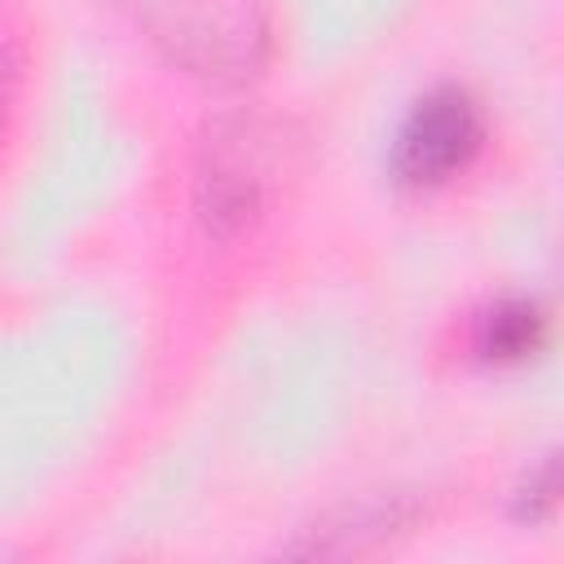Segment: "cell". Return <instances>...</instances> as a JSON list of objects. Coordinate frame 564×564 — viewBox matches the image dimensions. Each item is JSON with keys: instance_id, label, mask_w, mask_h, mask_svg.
Masks as SVG:
<instances>
[{"instance_id": "3957f363", "label": "cell", "mask_w": 564, "mask_h": 564, "mask_svg": "<svg viewBox=\"0 0 564 564\" xmlns=\"http://www.w3.org/2000/svg\"><path fill=\"white\" fill-rule=\"evenodd\" d=\"M485 145V115L476 97L458 84H441L423 93L405 123L397 128L388 167L410 189H432L458 176Z\"/></svg>"}, {"instance_id": "7a4b0ae2", "label": "cell", "mask_w": 564, "mask_h": 564, "mask_svg": "<svg viewBox=\"0 0 564 564\" xmlns=\"http://www.w3.org/2000/svg\"><path fill=\"white\" fill-rule=\"evenodd\" d=\"M256 119H216L198 150L194 203L212 238L247 234L269 194V145Z\"/></svg>"}, {"instance_id": "5b68a950", "label": "cell", "mask_w": 564, "mask_h": 564, "mask_svg": "<svg viewBox=\"0 0 564 564\" xmlns=\"http://www.w3.org/2000/svg\"><path fill=\"white\" fill-rule=\"evenodd\" d=\"M551 507H555V458H546L542 471H538V480L524 485V494H520V516H524V520H546Z\"/></svg>"}, {"instance_id": "277c9868", "label": "cell", "mask_w": 564, "mask_h": 564, "mask_svg": "<svg viewBox=\"0 0 564 564\" xmlns=\"http://www.w3.org/2000/svg\"><path fill=\"white\" fill-rule=\"evenodd\" d=\"M542 344H546V308L533 295H507L476 317L471 348L489 366L529 361L533 352H542Z\"/></svg>"}, {"instance_id": "6da1fadb", "label": "cell", "mask_w": 564, "mask_h": 564, "mask_svg": "<svg viewBox=\"0 0 564 564\" xmlns=\"http://www.w3.org/2000/svg\"><path fill=\"white\" fill-rule=\"evenodd\" d=\"M145 40L189 79L242 88L269 57V0H123Z\"/></svg>"}, {"instance_id": "8992f818", "label": "cell", "mask_w": 564, "mask_h": 564, "mask_svg": "<svg viewBox=\"0 0 564 564\" xmlns=\"http://www.w3.org/2000/svg\"><path fill=\"white\" fill-rule=\"evenodd\" d=\"M13 93H18V48L0 44V132H4V119L13 106Z\"/></svg>"}]
</instances>
